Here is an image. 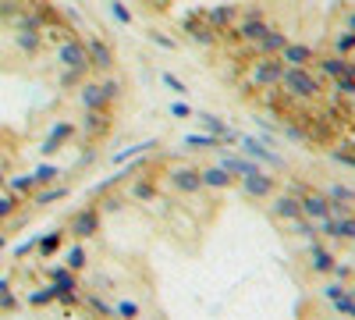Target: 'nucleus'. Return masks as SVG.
<instances>
[{"label": "nucleus", "mask_w": 355, "mask_h": 320, "mask_svg": "<svg viewBox=\"0 0 355 320\" xmlns=\"http://www.w3.org/2000/svg\"><path fill=\"white\" fill-rule=\"evenodd\" d=\"M281 75H284V61L281 57H249L245 68H242V93H266L281 85Z\"/></svg>", "instance_id": "nucleus-1"}, {"label": "nucleus", "mask_w": 355, "mask_h": 320, "mask_svg": "<svg viewBox=\"0 0 355 320\" xmlns=\"http://www.w3.org/2000/svg\"><path fill=\"white\" fill-rule=\"evenodd\" d=\"M281 90L291 96V100H299V103H313L323 96V90H327V82H323L316 75V68H284L281 75Z\"/></svg>", "instance_id": "nucleus-2"}, {"label": "nucleus", "mask_w": 355, "mask_h": 320, "mask_svg": "<svg viewBox=\"0 0 355 320\" xmlns=\"http://www.w3.org/2000/svg\"><path fill=\"white\" fill-rule=\"evenodd\" d=\"M270 25H274V22H270V15H266L263 8H242L239 22H234L227 33H224V40H231L234 47H249V43H256Z\"/></svg>", "instance_id": "nucleus-3"}, {"label": "nucleus", "mask_w": 355, "mask_h": 320, "mask_svg": "<svg viewBox=\"0 0 355 320\" xmlns=\"http://www.w3.org/2000/svg\"><path fill=\"white\" fill-rule=\"evenodd\" d=\"M57 61H61V68H71V71H82V75L93 68L89 65V47L82 40H75V36L57 43Z\"/></svg>", "instance_id": "nucleus-4"}, {"label": "nucleus", "mask_w": 355, "mask_h": 320, "mask_svg": "<svg viewBox=\"0 0 355 320\" xmlns=\"http://www.w3.org/2000/svg\"><path fill=\"white\" fill-rule=\"evenodd\" d=\"M75 128H78L85 139L107 135V128H110V107H85V114L75 121Z\"/></svg>", "instance_id": "nucleus-5"}, {"label": "nucleus", "mask_w": 355, "mask_h": 320, "mask_svg": "<svg viewBox=\"0 0 355 320\" xmlns=\"http://www.w3.org/2000/svg\"><path fill=\"white\" fill-rule=\"evenodd\" d=\"M334 264H338V256H334V249H331V246H323L320 239H313V242L306 246V267H309L313 274L327 278V274L334 271Z\"/></svg>", "instance_id": "nucleus-6"}, {"label": "nucleus", "mask_w": 355, "mask_h": 320, "mask_svg": "<svg viewBox=\"0 0 355 320\" xmlns=\"http://www.w3.org/2000/svg\"><path fill=\"white\" fill-rule=\"evenodd\" d=\"M242 192L245 196H252V199H270L274 192H277V182H274V174H266L263 167H256V171H249V174H242Z\"/></svg>", "instance_id": "nucleus-7"}, {"label": "nucleus", "mask_w": 355, "mask_h": 320, "mask_svg": "<svg viewBox=\"0 0 355 320\" xmlns=\"http://www.w3.org/2000/svg\"><path fill=\"white\" fill-rule=\"evenodd\" d=\"M100 210L96 207H78L71 217H68V235H75V239H89V235H96L100 231Z\"/></svg>", "instance_id": "nucleus-8"}, {"label": "nucleus", "mask_w": 355, "mask_h": 320, "mask_svg": "<svg viewBox=\"0 0 355 320\" xmlns=\"http://www.w3.org/2000/svg\"><path fill=\"white\" fill-rule=\"evenodd\" d=\"M299 203H302V217H309V221H320V217L334 214V203H331V196L323 192V189H309L306 185V192L299 196Z\"/></svg>", "instance_id": "nucleus-9"}, {"label": "nucleus", "mask_w": 355, "mask_h": 320, "mask_svg": "<svg viewBox=\"0 0 355 320\" xmlns=\"http://www.w3.org/2000/svg\"><path fill=\"white\" fill-rule=\"evenodd\" d=\"M239 15H242V4H220V8H206L202 11V22L224 40V33H227L234 22H239Z\"/></svg>", "instance_id": "nucleus-10"}, {"label": "nucleus", "mask_w": 355, "mask_h": 320, "mask_svg": "<svg viewBox=\"0 0 355 320\" xmlns=\"http://www.w3.org/2000/svg\"><path fill=\"white\" fill-rule=\"evenodd\" d=\"M270 214H274V221L291 224L295 217H302V203H299L295 192H274L270 196Z\"/></svg>", "instance_id": "nucleus-11"}, {"label": "nucleus", "mask_w": 355, "mask_h": 320, "mask_svg": "<svg viewBox=\"0 0 355 320\" xmlns=\"http://www.w3.org/2000/svg\"><path fill=\"white\" fill-rule=\"evenodd\" d=\"M277 57L284 61V68H309V65L316 61V47H309V43H291V40H288V47H284Z\"/></svg>", "instance_id": "nucleus-12"}, {"label": "nucleus", "mask_w": 355, "mask_h": 320, "mask_svg": "<svg viewBox=\"0 0 355 320\" xmlns=\"http://www.w3.org/2000/svg\"><path fill=\"white\" fill-rule=\"evenodd\" d=\"M171 185L185 196H199L202 192V171L199 167H174L171 171Z\"/></svg>", "instance_id": "nucleus-13"}, {"label": "nucleus", "mask_w": 355, "mask_h": 320, "mask_svg": "<svg viewBox=\"0 0 355 320\" xmlns=\"http://www.w3.org/2000/svg\"><path fill=\"white\" fill-rule=\"evenodd\" d=\"M85 47H89V65H93L96 71H110L114 68V50L103 43V40H85Z\"/></svg>", "instance_id": "nucleus-14"}, {"label": "nucleus", "mask_w": 355, "mask_h": 320, "mask_svg": "<svg viewBox=\"0 0 355 320\" xmlns=\"http://www.w3.org/2000/svg\"><path fill=\"white\" fill-rule=\"evenodd\" d=\"M75 132H78V128H75L71 121H57V125L50 128V135L43 139V146H40V150H43L46 157H50V153H57V150H61V146H64V142H68Z\"/></svg>", "instance_id": "nucleus-15"}, {"label": "nucleus", "mask_w": 355, "mask_h": 320, "mask_svg": "<svg viewBox=\"0 0 355 320\" xmlns=\"http://www.w3.org/2000/svg\"><path fill=\"white\" fill-rule=\"evenodd\" d=\"M327 50H334L341 57H355V28H348V25L334 28V33L327 36Z\"/></svg>", "instance_id": "nucleus-16"}, {"label": "nucleus", "mask_w": 355, "mask_h": 320, "mask_svg": "<svg viewBox=\"0 0 355 320\" xmlns=\"http://www.w3.org/2000/svg\"><path fill=\"white\" fill-rule=\"evenodd\" d=\"M15 50L25 57H36L43 50V33H36V28H15Z\"/></svg>", "instance_id": "nucleus-17"}, {"label": "nucleus", "mask_w": 355, "mask_h": 320, "mask_svg": "<svg viewBox=\"0 0 355 320\" xmlns=\"http://www.w3.org/2000/svg\"><path fill=\"white\" fill-rule=\"evenodd\" d=\"M231 185H234V174L224 164L202 167V189H231Z\"/></svg>", "instance_id": "nucleus-18"}, {"label": "nucleus", "mask_w": 355, "mask_h": 320, "mask_svg": "<svg viewBox=\"0 0 355 320\" xmlns=\"http://www.w3.org/2000/svg\"><path fill=\"white\" fill-rule=\"evenodd\" d=\"M78 103L82 107H110V96L103 90V82H85L78 90Z\"/></svg>", "instance_id": "nucleus-19"}, {"label": "nucleus", "mask_w": 355, "mask_h": 320, "mask_svg": "<svg viewBox=\"0 0 355 320\" xmlns=\"http://www.w3.org/2000/svg\"><path fill=\"white\" fill-rule=\"evenodd\" d=\"M153 196H157V182H150V178H135L128 185V199L132 203H150Z\"/></svg>", "instance_id": "nucleus-20"}, {"label": "nucleus", "mask_w": 355, "mask_h": 320, "mask_svg": "<svg viewBox=\"0 0 355 320\" xmlns=\"http://www.w3.org/2000/svg\"><path fill=\"white\" fill-rule=\"evenodd\" d=\"M61 246H64V231H50V235H43V239L36 242V253H40L43 260H50Z\"/></svg>", "instance_id": "nucleus-21"}, {"label": "nucleus", "mask_w": 355, "mask_h": 320, "mask_svg": "<svg viewBox=\"0 0 355 320\" xmlns=\"http://www.w3.org/2000/svg\"><path fill=\"white\" fill-rule=\"evenodd\" d=\"M46 278L53 281V285H61V288H78V278H75V271L64 264V267H46Z\"/></svg>", "instance_id": "nucleus-22"}, {"label": "nucleus", "mask_w": 355, "mask_h": 320, "mask_svg": "<svg viewBox=\"0 0 355 320\" xmlns=\"http://www.w3.org/2000/svg\"><path fill=\"white\" fill-rule=\"evenodd\" d=\"M239 146H242V153H252L256 160L277 164V157H274V153H266V150H263V142H256V139H249V135H242V139H239Z\"/></svg>", "instance_id": "nucleus-23"}, {"label": "nucleus", "mask_w": 355, "mask_h": 320, "mask_svg": "<svg viewBox=\"0 0 355 320\" xmlns=\"http://www.w3.org/2000/svg\"><path fill=\"white\" fill-rule=\"evenodd\" d=\"M196 118H199V121H202L206 128H210V132H214L217 139H227V142L234 139V132H231V128H227V125H224L220 118H214V114H196Z\"/></svg>", "instance_id": "nucleus-24"}, {"label": "nucleus", "mask_w": 355, "mask_h": 320, "mask_svg": "<svg viewBox=\"0 0 355 320\" xmlns=\"http://www.w3.org/2000/svg\"><path fill=\"white\" fill-rule=\"evenodd\" d=\"M33 178H36V189H40V185H53L57 178H61V167H57V164H40V167L33 171Z\"/></svg>", "instance_id": "nucleus-25"}, {"label": "nucleus", "mask_w": 355, "mask_h": 320, "mask_svg": "<svg viewBox=\"0 0 355 320\" xmlns=\"http://www.w3.org/2000/svg\"><path fill=\"white\" fill-rule=\"evenodd\" d=\"M8 189L15 196H33L36 192V178H33V174H15V178L8 182Z\"/></svg>", "instance_id": "nucleus-26"}, {"label": "nucleus", "mask_w": 355, "mask_h": 320, "mask_svg": "<svg viewBox=\"0 0 355 320\" xmlns=\"http://www.w3.org/2000/svg\"><path fill=\"white\" fill-rule=\"evenodd\" d=\"M64 264L71 267V271H85V264H89V253H85V246H71L68 253H64Z\"/></svg>", "instance_id": "nucleus-27"}, {"label": "nucleus", "mask_w": 355, "mask_h": 320, "mask_svg": "<svg viewBox=\"0 0 355 320\" xmlns=\"http://www.w3.org/2000/svg\"><path fill=\"white\" fill-rule=\"evenodd\" d=\"M18 207H21V196H15L11 189L0 196V221H8V217H15L18 214Z\"/></svg>", "instance_id": "nucleus-28"}, {"label": "nucleus", "mask_w": 355, "mask_h": 320, "mask_svg": "<svg viewBox=\"0 0 355 320\" xmlns=\"http://www.w3.org/2000/svg\"><path fill=\"white\" fill-rule=\"evenodd\" d=\"M61 196H68V189H64V185H53V189H36V192H33V203H36V207H46V203L61 199Z\"/></svg>", "instance_id": "nucleus-29"}, {"label": "nucleus", "mask_w": 355, "mask_h": 320, "mask_svg": "<svg viewBox=\"0 0 355 320\" xmlns=\"http://www.w3.org/2000/svg\"><path fill=\"white\" fill-rule=\"evenodd\" d=\"M185 146H192V150H217L220 139L217 135H185Z\"/></svg>", "instance_id": "nucleus-30"}, {"label": "nucleus", "mask_w": 355, "mask_h": 320, "mask_svg": "<svg viewBox=\"0 0 355 320\" xmlns=\"http://www.w3.org/2000/svg\"><path fill=\"white\" fill-rule=\"evenodd\" d=\"M57 299V285H46V288H40V292H28V303L33 306H50Z\"/></svg>", "instance_id": "nucleus-31"}, {"label": "nucleus", "mask_w": 355, "mask_h": 320, "mask_svg": "<svg viewBox=\"0 0 355 320\" xmlns=\"http://www.w3.org/2000/svg\"><path fill=\"white\" fill-rule=\"evenodd\" d=\"M160 82H164V85H171V90H174L178 96H185V93H189V85H185L182 78H178L174 71H160Z\"/></svg>", "instance_id": "nucleus-32"}, {"label": "nucleus", "mask_w": 355, "mask_h": 320, "mask_svg": "<svg viewBox=\"0 0 355 320\" xmlns=\"http://www.w3.org/2000/svg\"><path fill=\"white\" fill-rule=\"evenodd\" d=\"M323 296H327L331 303H338V299H345V296H348V288H345L341 281H331V285H323Z\"/></svg>", "instance_id": "nucleus-33"}, {"label": "nucleus", "mask_w": 355, "mask_h": 320, "mask_svg": "<svg viewBox=\"0 0 355 320\" xmlns=\"http://www.w3.org/2000/svg\"><path fill=\"white\" fill-rule=\"evenodd\" d=\"M15 306H18V299L11 296V285L0 281V310H15Z\"/></svg>", "instance_id": "nucleus-34"}, {"label": "nucleus", "mask_w": 355, "mask_h": 320, "mask_svg": "<svg viewBox=\"0 0 355 320\" xmlns=\"http://www.w3.org/2000/svg\"><path fill=\"white\" fill-rule=\"evenodd\" d=\"M110 11L117 15V22H125V25H132V15L125 11V4H121V0H110Z\"/></svg>", "instance_id": "nucleus-35"}, {"label": "nucleus", "mask_w": 355, "mask_h": 320, "mask_svg": "<svg viewBox=\"0 0 355 320\" xmlns=\"http://www.w3.org/2000/svg\"><path fill=\"white\" fill-rule=\"evenodd\" d=\"M171 114H174V118H196V110L185 107V103H171Z\"/></svg>", "instance_id": "nucleus-36"}, {"label": "nucleus", "mask_w": 355, "mask_h": 320, "mask_svg": "<svg viewBox=\"0 0 355 320\" xmlns=\"http://www.w3.org/2000/svg\"><path fill=\"white\" fill-rule=\"evenodd\" d=\"M114 313H121V317H139V306H135V303H121V306H114Z\"/></svg>", "instance_id": "nucleus-37"}, {"label": "nucleus", "mask_w": 355, "mask_h": 320, "mask_svg": "<svg viewBox=\"0 0 355 320\" xmlns=\"http://www.w3.org/2000/svg\"><path fill=\"white\" fill-rule=\"evenodd\" d=\"M345 25H348V28H355V8H352V11L345 15Z\"/></svg>", "instance_id": "nucleus-38"}, {"label": "nucleus", "mask_w": 355, "mask_h": 320, "mask_svg": "<svg viewBox=\"0 0 355 320\" xmlns=\"http://www.w3.org/2000/svg\"><path fill=\"white\" fill-rule=\"evenodd\" d=\"M0 185H8V178H4V167H0Z\"/></svg>", "instance_id": "nucleus-39"}, {"label": "nucleus", "mask_w": 355, "mask_h": 320, "mask_svg": "<svg viewBox=\"0 0 355 320\" xmlns=\"http://www.w3.org/2000/svg\"><path fill=\"white\" fill-rule=\"evenodd\" d=\"M352 292H355V285H352Z\"/></svg>", "instance_id": "nucleus-40"}, {"label": "nucleus", "mask_w": 355, "mask_h": 320, "mask_svg": "<svg viewBox=\"0 0 355 320\" xmlns=\"http://www.w3.org/2000/svg\"><path fill=\"white\" fill-rule=\"evenodd\" d=\"M352 103H355V100H352Z\"/></svg>", "instance_id": "nucleus-41"}]
</instances>
